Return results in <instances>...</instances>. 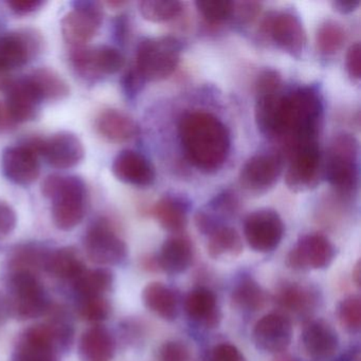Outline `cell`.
Instances as JSON below:
<instances>
[{
    "instance_id": "obj_44",
    "label": "cell",
    "mask_w": 361,
    "mask_h": 361,
    "mask_svg": "<svg viewBox=\"0 0 361 361\" xmlns=\"http://www.w3.org/2000/svg\"><path fill=\"white\" fill-rule=\"evenodd\" d=\"M16 225L18 215L13 207L6 200H0V238L9 236L16 230Z\"/></svg>"
},
{
    "instance_id": "obj_43",
    "label": "cell",
    "mask_w": 361,
    "mask_h": 361,
    "mask_svg": "<svg viewBox=\"0 0 361 361\" xmlns=\"http://www.w3.org/2000/svg\"><path fill=\"white\" fill-rule=\"evenodd\" d=\"M261 4L257 3V1L233 3L232 16H234L240 24H250L261 13Z\"/></svg>"
},
{
    "instance_id": "obj_50",
    "label": "cell",
    "mask_w": 361,
    "mask_h": 361,
    "mask_svg": "<svg viewBox=\"0 0 361 361\" xmlns=\"http://www.w3.org/2000/svg\"><path fill=\"white\" fill-rule=\"evenodd\" d=\"M334 10L341 14H348L357 10L360 6L359 0H335L331 3Z\"/></svg>"
},
{
    "instance_id": "obj_42",
    "label": "cell",
    "mask_w": 361,
    "mask_h": 361,
    "mask_svg": "<svg viewBox=\"0 0 361 361\" xmlns=\"http://www.w3.org/2000/svg\"><path fill=\"white\" fill-rule=\"evenodd\" d=\"M282 84V77L274 69L264 71L255 82V92L257 97L265 94H278Z\"/></svg>"
},
{
    "instance_id": "obj_52",
    "label": "cell",
    "mask_w": 361,
    "mask_h": 361,
    "mask_svg": "<svg viewBox=\"0 0 361 361\" xmlns=\"http://www.w3.org/2000/svg\"><path fill=\"white\" fill-rule=\"evenodd\" d=\"M12 79L9 77V73L0 71V90H6V88H7V86L9 85Z\"/></svg>"
},
{
    "instance_id": "obj_40",
    "label": "cell",
    "mask_w": 361,
    "mask_h": 361,
    "mask_svg": "<svg viewBox=\"0 0 361 361\" xmlns=\"http://www.w3.org/2000/svg\"><path fill=\"white\" fill-rule=\"evenodd\" d=\"M200 16L209 24H219L231 18L233 3L229 0H198L195 3Z\"/></svg>"
},
{
    "instance_id": "obj_51",
    "label": "cell",
    "mask_w": 361,
    "mask_h": 361,
    "mask_svg": "<svg viewBox=\"0 0 361 361\" xmlns=\"http://www.w3.org/2000/svg\"><path fill=\"white\" fill-rule=\"evenodd\" d=\"M130 33V23L126 16H120L116 23V35L120 41L124 42Z\"/></svg>"
},
{
    "instance_id": "obj_2",
    "label": "cell",
    "mask_w": 361,
    "mask_h": 361,
    "mask_svg": "<svg viewBox=\"0 0 361 361\" xmlns=\"http://www.w3.org/2000/svg\"><path fill=\"white\" fill-rule=\"evenodd\" d=\"M322 120V100L316 90L303 87L286 94L284 130L280 138L286 155L299 145L318 141Z\"/></svg>"
},
{
    "instance_id": "obj_19",
    "label": "cell",
    "mask_w": 361,
    "mask_h": 361,
    "mask_svg": "<svg viewBox=\"0 0 361 361\" xmlns=\"http://www.w3.org/2000/svg\"><path fill=\"white\" fill-rule=\"evenodd\" d=\"M41 156L54 168L68 170L83 161L85 147L77 135L60 132L45 138Z\"/></svg>"
},
{
    "instance_id": "obj_46",
    "label": "cell",
    "mask_w": 361,
    "mask_h": 361,
    "mask_svg": "<svg viewBox=\"0 0 361 361\" xmlns=\"http://www.w3.org/2000/svg\"><path fill=\"white\" fill-rule=\"evenodd\" d=\"M346 71L353 80L358 81L361 75V47L355 43L348 48L345 59Z\"/></svg>"
},
{
    "instance_id": "obj_41",
    "label": "cell",
    "mask_w": 361,
    "mask_h": 361,
    "mask_svg": "<svg viewBox=\"0 0 361 361\" xmlns=\"http://www.w3.org/2000/svg\"><path fill=\"white\" fill-rule=\"evenodd\" d=\"M189 348L177 340L164 342L158 352V361H189Z\"/></svg>"
},
{
    "instance_id": "obj_13",
    "label": "cell",
    "mask_w": 361,
    "mask_h": 361,
    "mask_svg": "<svg viewBox=\"0 0 361 361\" xmlns=\"http://www.w3.org/2000/svg\"><path fill=\"white\" fill-rule=\"evenodd\" d=\"M244 234L251 249L257 252H270L280 245L284 235V224L276 211L262 209L245 219Z\"/></svg>"
},
{
    "instance_id": "obj_27",
    "label": "cell",
    "mask_w": 361,
    "mask_h": 361,
    "mask_svg": "<svg viewBox=\"0 0 361 361\" xmlns=\"http://www.w3.org/2000/svg\"><path fill=\"white\" fill-rule=\"evenodd\" d=\"M274 299L281 310L297 316L310 314L318 303L314 289L295 282L283 284L276 290Z\"/></svg>"
},
{
    "instance_id": "obj_8",
    "label": "cell",
    "mask_w": 361,
    "mask_h": 361,
    "mask_svg": "<svg viewBox=\"0 0 361 361\" xmlns=\"http://www.w3.org/2000/svg\"><path fill=\"white\" fill-rule=\"evenodd\" d=\"M45 46L37 29L20 28L0 37V71L10 73L41 56Z\"/></svg>"
},
{
    "instance_id": "obj_24",
    "label": "cell",
    "mask_w": 361,
    "mask_h": 361,
    "mask_svg": "<svg viewBox=\"0 0 361 361\" xmlns=\"http://www.w3.org/2000/svg\"><path fill=\"white\" fill-rule=\"evenodd\" d=\"M185 310L192 321L207 329H214L221 320L216 295L204 287L190 291L185 298Z\"/></svg>"
},
{
    "instance_id": "obj_17",
    "label": "cell",
    "mask_w": 361,
    "mask_h": 361,
    "mask_svg": "<svg viewBox=\"0 0 361 361\" xmlns=\"http://www.w3.org/2000/svg\"><path fill=\"white\" fill-rule=\"evenodd\" d=\"M252 339L259 350L278 354L290 345L293 324L288 316L283 312H271L262 317L252 331Z\"/></svg>"
},
{
    "instance_id": "obj_4",
    "label": "cell",
    "mask_w": 361,
    "mask_h": 361,
    "mask_svg": "<svg viewBox=\"0 0 361 361\" xmlns=\"http://www.w3.org/2000/svg\"><path fill=\"white\" fill-rule=\"evenodd\" d=\"M359 145L352 135L342 133L331 141L324 172L331 187L344 197L356 192L359 181Z\"/></svg>"
},
{
    "instance_id": "obj_22",
    "label": "cell",
    "mask_w": 361,
    "mask_h": 361,
    "mask_svg": "<svg viewBox=\"0 0 361 361\" xmlns=\"http://www.w3.org/2000/svg\"><path fill=\"white\" fill-rule=\"evenodd\" d=\"M301 341L304 352L314 360L331 358L339 348L337 331L323 320L308 322L302 331Z\"/></svg>"
},
{
    "instance_id": "obj_28",
    "label": "cell",
    "mask_w": 361,
    "mask_h": 361,
    "mask_svg": "<svg viewBox=\"0 0 361 361\" xmlns=\"http://www.w3.org/2000/svg\"><path fill=\"white\" fill-rule=\"evenodd\" d=\"M116 352V340L106 327L96 325L84 331L79 354L84 361H109Z\"/></svg>"
},
{
    "instance_id": "obj_45",
    "label": "cell",
    "mask_w": 361,
    "mask_h": 361,
    "mask_svg": "<svg viewBox=\"0 0 361 361\" xmlns=\"http://www.w3.org/2000/svg\"><path fill=\"white\" fill-rule=\"evenodd\" d=\"M211 208L223 215H233L238 210V202L235 195L230 192L219 194L210 204Z\"/></svg>"
},
{
    "instance_id": "obj_56",
    "label": "cell",
    "mask_w": 361,
    "mask_h": 361,
    "mask_svg": "<svg viewBox=\"0 0 361 361\" xmlns=\"http://www.w3.org/2000/svg\"><path fill=\"white\" fill-rule=\"evenodd\" d=\"M279 361H293V360H290V359H282V360H279Z\"/></svg>"
},
{
    "instance_id": "obj_7",
    "label": "cell",
    "mask_w": 361,
    "mask_h": 361,
    "mask_svg": "<svg viewBox=\"0 0 361 361\" xmlns=\"http://www.w3.org/2000/svg\"><path fill=\"white\" fill-rule=\"evenodd\" d=\"M83 244L88 259L98 265H119L128 257L126 242L118 235L111 221L105 217L88 228Z\"/></svg>"
},
{
    "instance_id": "obj_31",
    "label": "cell",
    "mask_w": 361,
    "mask_h": 361,
    "mask_svg": "<svg viewBox=\"0 0 361 361\" xmlns=\"http://www.w3.org/2000/svg\"><path fill=\"white\" fill-rule=\"evenodd\" d=\"M142 300L147 310L164 320L173 321L178 314V299L170 287L160 282H152L145 287Z\"/></svg>"
},
{
    "instance_id": "obj_48",
    "label": "cell",
    "mask_w": 361,
    "mask_h": 361,
    "mask_svg": "<svg viewBox=\"0 0 361 361\" xmlns=\"http://www.w3.org/2000/svg\"><path fill=\"white\" fill-rule=\"evenodd\" d=\"M6 4L14 14L24 16L39 11L45 5V1L43 0H10Z\"/></svg>"
},
{
    "instance_id": "obj_23",
    "label": "cell",
    "mask_w": 361,
    "mask_h": 361,
    "mask_svg": "<svg viewBox=\"0 0 361 361\" xmlns=\"http://www.w3.org/2000/svg\"><path fill=\"white\" fill-rule=\"evenodd\" d=\"M284 97L272 94L257 97L255 122L262 134L269 138H281L284 130Z\"/></svg>"
},
{
    "instance_id": "obj_36",
    "label": "cell",
    "mask_w": 361,
    "mask_h": 361,
    "mask_svg": "<svg viewBox=\"0 0 361 361\" xmlns=\"http://www.w3.org/2000/svg\"><path fill=\"white\" fill-rule=\"evenodd\" d=\"M346 39V33L338 23L325 22L321 25L316 35L317 50L322 56H331L337 54Z\"/></svg>"
},
{
    "instance_id": "obj_53",
    "label": "cell",
    "mask_w": 361,
    "mask_h": 361,
    "mask_svg": "<svg viewBox=\"0 0 361 361\" xmlns=\"http://www.w3.org/2000/svg\"><path fill=\"white\" fill-rule=\"evenodd\" d=\"M353 278H354L355 282L359 286L360 285V263L359 262L355 266V269L353 270Z\"/></svg>"
},
{
    "instance_id": "obj_3",
    "label": "cell",
    "mask_w": 361,
    "mask_h": 361,
    "mask_svg": "<svg viewBox=\"0 0 361 361\" xmlns=\"http://www.w3.org/2000/svg\"><path fill=\"white\" fill-rule=\"evenodd\" d=\"M42 193L51 200L52 219L62 231H71L83 221L87 207L85 181L75 175L52 174L42 183Z\"/></svg>"
},
{
    "instance_id": "obj_10",
    "label": "cell",
    "mask_w": 361,
    "mask_h": 361,
    "mask_svg": "<svg viewBox=\"0 0 361 361\" xmlns=\"http://www.w3.org/2000/svg\"><path fill=\"white\" fill-rule=\"evenodd\" d=\"M289 166L285 183L293 192H305L316 188L322 174V156L318 141L305 143L288 154Z\"/></svg>"
},
{
    "instance_id": "obj_12",
    "label": "cell",
    "mask_w": 361,
    "mask_h": 361,
    "mask_svg": "<svg viewBox=\"0 0 361 361\" xmlns=\"http://www.w3.org/2000/svg\"><path fill=\"white\" fill-rule=\"evenodd\" d=\"M262 32L281 49L299 58L305 50L307 37L301 20L290 12H271L264 18Z\"/></svg>"
},
{
    "instance_id": "obj_6",
    "label": "cell",
    "mask_w": 361,
    "mask_h": 361,
    "mask_svg": "<svg viewBox=\"0 0 361 361\" xmlns=\"http://www.w3.org/2000/svg\"><path fill=\"white\" fill-rule=\"evenodd\" d=\"M180 50V42L175 37L143 39L137 48L135 68L145 82L162 81L176 69Z\"/></svg>"
},
{
    "instance_id": "obj_29",
    "label": "cell",
    "mask_w": 361,
    "mask_h": 361,
    "mask_svg": "<svg viewBox=\"0 0 361 361\" xmlns=\"http://www.w3.org/2000/svg\"><path fill=\"white\" fill-rule=\"evenodd\" d=\"M26 78L42 102L64 100L71 94V87L62 75L48 67L35 69Z\"/></svg>"
},
{
    "instance_id": "obj_47",
    "label": "cell",
    "mask_w": 361,
    "mask_h": 361,
    "mask_svg": "<svg viewBox=\"0 0 361 361\" xmlns=\"http://www.w3.org/2000/svg\"><path fill=\"white\" fill-rule=\"evenodd\" d=\"M212 361H246V359L233 344L221 343L213 348Z\"/></svg>"
},
{
    "instance_id": "obj_14",
    "label": "cell",
    "mask_w": 361,
    "mask_h": 361,
    "mask_svg": "<svg viewBox=\"0 0 361 361\" xmlns=\"http://www.w3.org/2000/svg\"><path fill=\"white\" fill-rule=\"evenodd\" d=\"M5 92V109L1 107L0 124L14 126L32 121L37 118L42 101L26 77L12 80Z\"/></svg>"
},
{
    "instance_id": "obj_55",
    "label": "cell",
    "mask_w": 361,
    "mask_h": 361,
    "mask_svg": "<svg viewBox=\"0 0 361 361\" xmlns=\"http://www.w3.org/2000/svg\"><path fill=\"white\" fill-rule=\"evenodd\" d=\"M352 361H360V360H359V356L356 357V358H355V359H353Z\"/></svg>"
},
{
    "instance_id": "obj_11",
    "label": "cell",
    "mask_w": 361,
    "mask_h": 361,
    "mask_svg": "<svg viewBox=\"0 0 361 361\" xmlns=\"http://www.w3.org/2000/svg\"><path fill=\"white\" fill-rule=\"evenodd\" d=\"M104 20L102 5L96 1H78L61 22L63 37L73 47L85 46L100 30Z\"/></svg>"
},
{
    "instance_id": "obj_34",
    "label": "cell",
    "mask_w": 361,
    "mask_h": 361,
    "mask_svg": "<svg viewBox=\"0 0 361 361\" xmlns=\"http://www.w3.org/2000/svg\"><path fill=\"white\" fill-rule=\"evenodd\" d=\"M114 274L107 268L86 269L73 282L75 291L79 299L82 298L103 297L113 286Z\"/></svg>"
},
{
    "instance_id": "obj_49",
    "label": "cell",
    "mask_w": 361,
    "mask_h": 361,
    "mask_svg": "<svg viewBox=\"0 0 361 361\" xmlns=\"http://www.w3.org/2000/svg\"><path fill=\"white\" fill-rule=\"evenodd\" d=\"M145 81L135 66L126 71L123 77V88L128 96L134 97L142 90Z\"/></svg>"
},
{
    "instance_id": "obj_18",
    "label": "cell",
    "mask_w": 361,
    "mask_h": 361,
    "mask_svg": "<svg viewBox=\"0 0 361 361\" xmlns=\"http://www.w3.org/2000/svg\"><path fill=\"white\" fill-rule=\"evenodd\" d=\"M59 353L48 325H35L20 336L12 360L61 361Z\"/></svg>"
},
{
    "instance_id": "obj_20",
    "label": "cell",
    "mask_w": 361,
    "mask_h": 361,
    "mask_svg": "<svg viewBox=\"0 0 361 361\" xmlns=\"http://www.w3.org/2000/svg\"><path fill=\"white\" fill-rule=\"evenodd\" d=\"M3 170L6 177L16 185H32L41 173L39 156L23 143L8 147L3 154Z\"/></svg>"
},
{
    "instance_id": "obj_39",
    "label": "cell",
    "mask_w": 361,
    "mask_h": 361,
    "mask_svg": "<svg viewBox=\"0 0 361 361\" xmlns=\"http://www.w3.org/2000/svg\"><path fill=\"white\" fill-rule=\"evenodd\" d=\"M78 314L88 322H101L106 320L111 312L109 302L103 297L82 298L77 306Z\"/></svg>"
},
{
    "instance_id": "obj_57",
    "label": "cell",
    "mask_w": 361,
    "mask_h": 361,
    "mask_svg": "<svg viewBox=\"0 0 361 361\" xmlns=\"http://www.w3.org/2000/svg\"><path fill=\"white\" fill-rule=\"evenodd\" d=\"M0 113H1V106H0Z\"/></svg>"
},
{
    "instance_id": "obj_54",
    "label": "cell",
    "mask_w": 361,
    "mask_h": 361,
    "mask_svg": "<svg viewBox=\"0 0 361 361\" xmlns=\"http://www.w3.org/2000/svg\"><path fill=\"white\" fill-rule=\"evenodd\" d=\"M126 3H124V1H109V3H107V5L111 6V7L114 8H118V7H122V6L126 5Z\"/></svg>"
},
{
    "instance_id": "obj_38",
    "label": "cell",
    "mask_w": 361,
    "mask_h": 361,
    "mask_svg": "<svg viewBox=\"0 0 361 361\" xmlns=\"http://www.w3.org/2000/svg\"><path fill=\"white\" fill-rule=\"evenodd\" d=\"M338 320L348 333H358L361 327V299L350 295L340 302L337 310Z\"/></svg>"
},
{
    "instance_id": "obj_15",
    "label": "cell",
    "mask_w": 361,
    "mask_h": 361,
    "mask_svg": "<svg viewBox=\"0 0 361 361\" xmlns=\"http://www.w3.org/2000/svg\"><path fill=\"white\" fill-rule=\"evenodd\" d=\"M335 257V248L329 238L314 233L302 236L287 255L286 263L295 270L324 269Z\"/></svg>"
},
{
    "instance_id": "obj_5",
    "label": "cell",
    "mask_w": 361,
    "mask_h": 361,
    "mask_svg": "<svg viewBox=\"0 0 361 361\" xmlns=\"http://www.w3.org/2000/svg\"><path fill=\"white\" fill-rule=\"evenodd\" d=\"M8 312L20 320L37 318L50 310L45 288L35 272L14 270L8 283Z\"/></svg>"
},
{
    "instance_id": "obj_32",
    "label": "cell",
    "mask_w": 361,
    "mask_h": 361,
    "mask_svg": "<svg viewBox=\"0 0 361 361\" xmlns=\"http://www.w3.org/2000/svg\"><path fill=\"white\" fill-rule=\"evenodd\" d=\"M208 236L207 250L213 259H233L242 253V238L234 228L221 226Z\"/></svg>"
},
{
    "instance_id": "obj_26",
    "label": "cell",
    "mask_w": 361,
    "mask_h": 361,
    "mask_svg": "<svg viewBox=\"0 0 361 361\" xmlns=\"http://www.w3.org/2000/svg\"><path fill=\"white\" fill-rule=\"evenodd\" d=\"M96 128L103 138L114 143L128 142L138 134V126L133 118L114 109L101 111L96 120Z\"/></svg>"
},
{
    "instance_id": "obj_16",
    "label": "cell",
    "mask_w": 361,
    "mask_h": 361,
    "mask_svg": "<svg viewBox=\"0 0 361 361\" xmlns=\"http://www.w3.org/2000/svg\"><path fill=\"white\" fill-rule=\"evenodd\" d=\"M283 159L276 154H259L251 157L240 173V183L246 191L262 194L274 187L282 173Z\"/></svg>"
},
{
    "instance_id": "obj_37",
    "label": "cell",
    "mask_w": 361,
    "mask_h": 361,
    "mask_svg": "<svg viewBox=\"0 0 361 361\" xmlns=\"http://www.w3.org/2000/svg\"><path fill=\"white\" fill-rule=\"evenodd\" d=\"M180 1L168 0H145L139 3V11L145 20L152 23L168 22L183 11Z\"/></svg>"
},
{
    "instance_id": "obj_9",
    "label": "cell",
    "mask_w": 361,
    "mask_h": 361,
    "mask_svg": "<svg viewBox=\"0 0 361 361\" xmlns=\"http://www.w3.org/2000/svg\"><path fill=\"white\" fill-rule=\"evenodd\" d=\"M69 59L75 73L87 79L115 75L126 64L121 51L107 45L73 47Z\"/></svg>"
},
{
    "instance_id": "obj_35",
    "label": "cell",
    "mask_w": 361,
    "mask_h": 361,
    "mask_svg": "<svg viewBox=\"0 0 361 361\" xmlns=\"http://www.w3.org/2000/svg\"><path fill=\"white\" fill-rule=\"evenodd\" d=\"M234 305L246 312H257L266 305L267 295L252 278L245 276L234 286L231 293Z\"/></svg>"
},
{
    "instance_id": "obj_33",
    "label": "cell",
    "mask_w": 361,
    "mask_h": 361,
    "mask_svg": "<svg viewBox=\"0 0 361 361\" xmlns=\"http://www.w3.org/2000/svg\"><path fill=\"white\" fill-rule=\"evenodd\" d=\"M153 214L166 231L180 233L187 227V208L176 198L166 196L158 200L154 206Z\"/></svg>"
},
{
    "instance_id": "obj_1",
    "label": "cell",
    "mask_w": 361,
    "mask_h": 361,
    "mask_svg": "<svg viewBox=\"0 0 361 361\" xmlns=\"http://www.w3.org/2000/svg\"><path fill=\"white\" fill-rule=\"evenodd\" d=\"M181 145L190 161L204 172H214L225 164L230 151L229 130L212 114L192 111L179 123Z\"/></svg>"
},
{
    "instance_id": "obj_25",
    "label": "cell",
    "mask_w": 361,
    "mask_h": 361,
    "mask_svg": "<svg viewBox=\"0 0 361 361\" xmlns=\"http://www.w3.org/2000/svg\"><path fill=\"white\" fill-rule=\"evenodd\" d=\"M193 245L189 238L183 235L169 238L162 245L158 255L159 269L170 274L185 272L193 262Z\"/></svg>"
},
{
    "instance_id": "obj_30",
    "label": "cell",
    "mask_w": 361,
    "mask_h": 361,
    "mask_svg": "<svg viewBox=\"0 0 361 361\" xmlns=\"http://www.w3.org/2000/svg\"><path fill=\"white\" fill-rule=\"evenodd\" d=\"M44 269L56 278L75 282L86 267L75 248L63 247L48 252Z\"/></svg>"
},
{
    "instance_id": "obj_21",
    "label": "cell",
    "mask_w": 361,
    "mask_h": 361,
    "mask_svg": "<svg viewBox=\"0 0 361 361\" xmlns=\"http://www.w3.org/2000/svg\"><path fill=\"white\" fill-rule=\"evenodd\" d=\"M116 178L128 185L139 188L151 187L156 179V172L145 156L133 149L120 152L111 166Z\"/></svg>"
}]
</instances>
